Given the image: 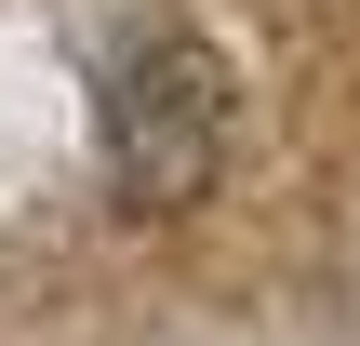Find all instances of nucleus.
<instances>
[{
	"label": "nucleus",
	"mask_w": 360,
	"mask_h": 346,
	"mask_svg": "<svg viewBox=\"0 0 360 346\" xmlns=\"http://www.w3.org/2000/svg\"><path fill=\"white\" fill-rule=\"evenodd\" d=\"M227 147H240V80H227L214 40L160 27V40H134V53L107 67V187H120V213H187V200H214Z\"/></svg>",
	"instance_id": "nucleus-1"
}]
</instances>
